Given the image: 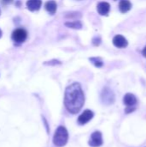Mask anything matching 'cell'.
Returning a JSON list of instances; mask_svg holds the SVG:
<instances>
[{"label": "cell", "instance_id": "cell-18", "mask_svg": "<svg viewBox=\"0 0 146 147\" xmlns=\"http://www.w3.org/2000/svg\"><path fill=\"white\" fill-rule=\"evenodd\" d=\"M142 53H143L144 57H145V58H146V46L145 47V48L143 49V52H142Z\"/></svg>", "mask_w": 146, "mask_h": 147}, {"label": "cell", "instance_id": "cell-13", "mask_svg": "<svg viewBox=\"0 0 146 147\" xmlns=\"http://www.w3.org/2000/svg\"><path fill=\"white\" fill-rule=\"evenodd\" d=\"M65 25L68 28H74V29H81L83 27V24L80 21H74V22H67L65 23Z\"/></svg>", "mask_w": 146, "mask_h": 147}, {"label": "cell", "instance_id": "cell-7", "mask_svg": "<svg viewBox=\"0 0 146 147\" xmlns=\"http://www.w3.org/2000/svg\"><path fill=\"white\" fill-rule=\"evenodd\" d=\"M113 44L118 48H125L128 45L127 40L121 34H117L113 39Z\"/></svg>", "mask_w": 146, "mask_h": 147}, {"label": "cell", "instance_id": "cell-4", "mask_svg": "<svg viewBox=\"0 0 146 147\" xmlns=\"http://www.w3.org/2000/svg\"><path fill=\"white\" fill-rule=\"evenodd\" d=\"M12 40L17 43V44H22L23 43L28 37V33L24 28H16L13 31L11 34Z\"/></svg>", "mask_w": 146, "mask_h": 147}, {"label": "cell", "instance_id": "cell-6", "mask_svg": "<svg viewBox=\"0 0 146 147\" xmlns=\"http://www.w3.org/2000/svg\"><path fill=\"white\" fill-rule=\"evenodd\" d=\"M93 117H94V112L89 109H86L78 116L77 122L79 125H85L89 121H90L93 119Z\"/></svg>", "mask_w": 146, "mask_h": 147}, {"label": "cell", "instance_id": "cell-12", "mask_svg": "<svg viewBox=\"0 0 146 147\" xmlns=\"http://www.w3.org/2000/svg\"><path fill=\"white\" fill-rule=\"evenodd\" d=\"M45 9H46V10L49 14H51V15L55 14V12H56V10H57V3H56V2L53 1V0H49V1H47V2L45 3Z\"/></svg>", "mask_w": 146, "mask_h": 147}, {"label": "cell", "instance_id": "cell-17", "mask_svg": "<svg viewBox=\"0 0 146 147\" xmlns=\"http://www.w3.org/2000/svg\"><path fill=\"white\" fill-rule=\"evenodd\" d=\"M136 110V107H126V109H125V113L126 114H131L133 112H134Z\"/></svg>", "mask_w": 146, "mask_h": 147}, {"label": "cell", "instance_id": "cell-10", "mask_svg": "<svg viewBox=\"0 0 146 147\" xmlns=\"http://www.w3.org/2000/svg\"><path fill=\"white\" fill-rule=\"evenodd\" d=\"M97 11L101 16H108L110 11V4L107 2H101L97 4Z\"/></svg>", "mask_w": 146, "mask_h": 147}, {"label": "cell", "instance_id": "cell-9", "mask_svg": "<svg viewBox=\"0 0 146 147\" xmlns=\"http://www.w3.org/2000/svg\"><path fill=\"white\" fill-rule=\"evenodd\" d=\"M42 4L41 0H28L26 3L27 8L30 11H37L40 9Z\"/></svg>", "mask_w": 146, "mask_h": 147}, {"label": "cell", "instance_id": "cell-19", "mask_svg": "<svg viewBox=\"0 0 146 147\" xmlns=\"http://www.w3.org/2000/svg\"><path fill=\"white\" fill-rule=\"evenodd\" d=\"M2 34H3V33H2V30L0 29V38L2 37Z\"/></svg>", "mask_w": 146, "mask_h": 147}, {"label": "cell", "instance_id": "cell-5", "mask_svg": "<svg viewBox=\"0 0 146 147\" xmlns=\"http://www.w3.org/2000/svg\"><path fill=\"white\" fill-rule=\"evenodd\" d=\"M102 144H103V140H102V133L99 131L94 132L91 134L90 139L89 140V146H90L91 147H99L102 146Z\"/></svg>", "mask_w": 146, "mask_h": 147}, {"label": "cell", "instance_id": "cell-20", "mask_svg": "<svg viewBox=\"0 0 146 147\" xmlns=\"http://www.w3.org/2000/svg\"><path fill=\"white\" fill-rule=\"evenodd\" d=\"M4 1H9V0H4Z\"/></svg>", "mask_w": 146, "mask_h": 147}, {"label": "cell", "instance_id": "cell-15", "mask_svg": "<svg viewBox=\"0 0 146 147\" xmlns=\"http://www.w3.org/2000/svg\"><path fill=\"white\" fill-rule=\"evenodd\" d=\"M61 64L62 63L58 59H52V60L46 61L44 63V65H61Z\"/></svg>", "mask_w": 146, "mask_h": 147}, {"label": "cell", "instance_id": "cell-21", "mask_svg": "<svg viewBox=\"0 0 146 147\" xmlns=\"http://www.w3.org/2000/svg\"><path fill=\"white\" fill-rule=\"evenodd\" d=\"M0 13H1V11H0Z\"/></svg>", "mask_w": 146, "mask_h": 147}, {"label": "cell", "instance_id": "cell-2", "mask_svg": "<svg viewBox=\"0 0 146 147\" xmlns=\"http://www.w3.org/2000/svg\"><path fill=\"white\" fill-rule=\"evenodd\" d=\"M69 139V134L67 129L64 126H59L54 133L53 135V144L58 147L65 146Z\"/></svg>", "mask_w": 146, "mask_h": 147}, {"label": "cell", "instance_id": "cell-16", "mask_svg": "<svg viewBox=\"0 0 146 147\" xmlns=\"http://www.w3.org/2000/svg\"><path fill=\"white\" fill-rule=\"evenodd\" d=\"M101 42H102V39L100 36H96L92 40V43L94 46H99L101 44Z\"/></svg>", "mask_w": 146, "mask_h": 147}, {"label": "cell", "instance_id": "cell-3", "mask_svg": "<svg viewBox=\"0 0 146 147\" xmlns=\"http://www.w3.org/2000/svg\"><path fill=\"white\" fill-rule=\"evenodd\" d=\"M101 100H102V102L103 104L111 105L115 101L114 93L108 87H105V88L102 89V94H101Z\"/></svg>", "mask_w": 146, "mask_h": 147}, {"label": "cell", "instance_id": "cell-8", "mask_svg": "<svg viewBox=\"0 0 146 147\" xmlns=\"http://www.w3.org/2000/svg\"><path fill=\"white\" fill-rule=\"evenodd\" d=\"M137 102H138L137 97L133 94H132V93L126 94L124 98H123V103L126 107H135Z\"/></svg>", "mask_w": 146, "mask_h": 147}, {"label": "cell", "instance_id": "cell-14", "mask_svg": "<svg viewBox=\"0 0 146 147\" xmlns=\"http://www.w3.org/2000/svg\"><path fill=\"white\" fill-rule=\"evenodd\" d=\"M89 59L97 68H101L103 66V61L100 57H92V58H89Z\"/></svg>", "mask_w": 146, "mask_h": 147}, {"label": "cell", "instance_id": "cell-11", "mask_svg": "<svg viewBox=\"0 0 146 147\" xmlns=\"http://www.w3.org/2000/svg\"><path fill=\"white\" fill-rule=\"evenodd\" d=\"M132 9V3L129 0H121L119 3V9L121 13H126Z\"/></svg>", "mask_w": 146, "mask_h": 147}, {"label": "cell", "instance_id": "cell-1", "mask_svg": "<svg viewBox=\"0 0 146 147\" xmlns=\"http://www.w3.org/2000/svg\"><path fill=\"white\" fill-rule=\"evenodd\" d=\"M85 97L81 84L73 83L65 89L64 103L66 110L72 114H77L84 105Z\"/></svg>", "mask_w": 146, "mask_h": 147}]
</instances>
